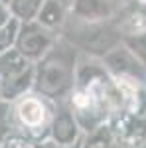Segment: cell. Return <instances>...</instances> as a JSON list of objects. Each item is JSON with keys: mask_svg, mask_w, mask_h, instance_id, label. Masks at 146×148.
I'll use <instances>...</instances> for the list:
<instances>
[{"mask_svg": "<svg viewBox=\"0 0 146 148\" xmlns=\"http://www.w3.org/2000/svg\"><path fill=\"white\" fill-rule=\"evenodd\" d=\"M59 2H63V4H65V6H67V8H69V6H71V2H73V0H59Z\"/></svg>", "mask_w": 146, "mask_h": 148, "instance_id": "d6986e66", "label": "cell"}, {"mask_svg": "<svg viewBox=\"0 0 146 148\" xmlns=\"http://www.w3.org/2000/svg\"><path fill=\"white\" fill-rule=\"evenodd\" d=\"M59 40V34L57 32H51L44 28L42 24L28 22L20 26V32H18V38H16V49L22 53L28 61L32 63H38L42 57L56 46V42Z\"/></svg>", "mask_w": 146, "mask_h": 148, "instance_id": "5b68a950", "label": "cell"}, {"mask_svg": "<svg viewBox=\"0 0 146 148\" xmlns=\"http://www.w3.org/2000/svg\"><path fill=\"white\" fill-rule=\"evenodd\" d=\"M59 38L73 46L81 56L103 59L114 47L123 44L121 28L114 20L105 22H85L69 14L63 28L59 30Z\"/></svg>", "mask_w": 146, "mask_h": 148, "instance_id": "7a4b0ae2", "label": "cell"}, {"mask_svg": "<svg viewBox=\"0 0 146 148\" xmlns=\"http://www.w3.org/2000/svg\"><path fill=\"white\" fill-rule=\"evenodd\" d=\"M12 16H10V10H8V6L6 4H0V28L4 26V24L10 20Z\"/></svg>", "mask_w": 146, "mask_h": 148, "instance_id": "e0dca14e", "label": "cell"}, {"mask_svg": "<svg viewBox=\"0 0 146 148\" xmlns=\"http://www.w3.org/2000/svg\"><path fill=\"white\" fill-rule=\"evenodd\" d=\"M0 4H8V0H0Z\"/></svg>", "mask_w": 146, "mask_h": 148, "instance_id": "ffe728a7", "label": "cell"}, {"mask_svg": "<svg viewBox=\"0 0 146 148\" xmlns=\"http://www.w3.org/2000/svg\"><path fill=\"white\" fill-rule=\"evenodd\" d=\"M79 56L81 53L75 47L59 38L56 46L36 63L34 91L47 101L69 99L75 87Z\"/></svg>", "mask_w": 146, "mask_h": 148, "instance_id": "6da1fadb", "label": "cell"}, {"mask_svg": "<svg viewBox=\"0 0 146 148\" xmlns=\"http://www.w3.org/2000/svg\"><path fill=\"white\" fill-rule=\"evenodd\" d=\"M123 44L144 63V67H146V32L136 34V36H126V38H123Z\"/></svg>", "mask_w": 146, "mask_h": 148, "instance_id": "2e32d148", "label": "cell"}, {"mask_svg": "<svg viewBox=\"0 0 146 148\" xmlns=\"http://www.w3.org/2000/svg\"><path fill=\"white\" fill-rule=\"evenodd\" d=\"M134 6L136 8H140V10L146 12V0H134Z\"/></svg>", "mask_w": 146, "mask_h": 148, "instance_id": "ac0fdd59", "label": "cell"}, {"mask_svg": "<svg viewBox=\"0 0 146 148\" xmlns=\"http://www.w3.org/2000/svg\"><path fill=\"white\" fill-rule=\"evenodd\" d=\"M0 101H2V95H0Z\"/></svg>", "mask_w": 146, "mask_h": 148, "instance_id": "7402d4cb", "label": "cell"}, {"mask_svg": "<svg viewBox=\"0 0 146 148\" xmlns=\"http://www.w3.org/2000/svg\"><path fill=\"white\" fill-rule=\"evenodd\" d=\"M81 148H117L109 126L103 125L101 128L89 132L85 138H81Z\"/></svg>", "mask_w": 146, "mask_h": 148, "instance_id": "4fadbf2b", "label": "cell"}, {"mask_svg": "<svg viewBox=\"0 0 146 148\" xmlns=\"http://www.w3.org/2000/svg\"><path fill=\"white\" fill-rule=\"evenodd\" d=\"M12 128H14L12 103L0 101V144L10 136V134H14V132H12Z\"/></svg>", "mask_w": 146, "mask_h": 148, "instance_id": "9a60e30c", "label": "cell"}, {"mask_svg": "<svg viewBox=\"0 0 146 148\" xmlns=\"http://www.w3.org/2000/svg\"><path fill=\"white\" fill-rule=\"evenodd\" d=\"M67 16H69V8L63 2H59V0H45L40 14H38V18H36V22L42 24L47 30L59 34V30L63 28Z\"/></svg>", "mask_w": 146, "mask_h": 148, "instance_id": "30bf717a", "label": "cell"}, {"mask_svg": "<svg viewBox=\"0 0 146 148\" xmlns=\"http://www.w3.org/2000/svg\"><path fill=\"white\" fill-rule=\"evenodd\" d=\"M44 2L45 0H8L6 6L10 10L12 18H16L20 24H28L38 18Z\"/></svg>", "mask_w": 146, "mask_h": 148, "instance_id": "7c38bea8", "label": "cell"}, {"mask_svg": "<svg viewBox=\"0 0 146 148\" xmlns=\"http://www.w3.org/2000/svg\"><path fill=\"white\" fill-rule=\"evenodd\" d=\"M20 26L22 24L18 22L16 18H10L0 28V51L12 49L16 46V38H18V32H20Z\"/></svg>", "mask_w": 146, "mask_h": 148, "instance_id": "5bb4252c", "label": "cell"}, {"mask_svg": "<svg viewBox=\"0 0 146 148\" xmlns=\"http://www.w3.org/2000/svg\"><path fill=\"white\" fill-rule=\"evenodd\" d=\"M117 148H121V146H117ZM138 148H146V144H144V146H138Z\"/></svg>", "mask_w": 146, "mask_h": 148, "instance_id": "44dd1931", "label": "cell"}, {"mask_svg": "<svg viewBox=\"0 0 146 148\" xmlns=\"http://www.w3.org/2000/svg\"><path fill=\"white\" fill-rule=\"evenodd\" d=\"M81 126L67 105H57L49 123L47 136L57 148H71L81 142Z\"/></svg>", "mask_w": 146, "mask_h": 148, "instance_id": "52a82bcc", "label": "cell"}, {"mask_svg": "<svg viewBox=\"0 0 146 148\" xmlns=\"http://www.w3.org/2000/svg\"><path fill=\"white\" fill-rule=\"evenodd\" d=\"M34 65L32 61H28L26 57L16 49H6V51H0V83L12 79L16 75L24 73L26 69H30Z\"/></svg>", "mask_w": 146, "mask_h": 148, "instance_id": "8fae6325", "label": "cell"}, {"mask_svg": "<svg viewBox=\"0 0 146 148\" xmlns=\"http://www.w3.org/2000/svg\"><path fill=\"white\" fill-rule=\"evenodd\" d=\"M114 144L121 148H138L146 144V114L121 111L107 123Z\"/></svg>", "mask_w": 146, "mask_h": 148, "instance_id": "8992f818", "label": "cell"}, {"mask_svg": "<svg viewBox=\"0 0 146 148\" xmlns=\"http://www.w3.org/2000/svg\"><path fill=\"white\" fill-rule=\"evenodd\" d=\"M12 114H14V123L26 132V136L34 140V138H44L49 132L53 109L49 107L45 97L34 91L24 95L22 99H18L12 105Z\"/></svg>", "mask_w": 146, "mask_h": 148, "instance_id": "3957f363", "label": "cell"}, {"mask_svg": "<svg viewBox=\"0 0 146 148\" xmlns=\"http://www.w3.org/2000/svg\"><path fill=\"white\" fill-rule=\"evenodd\" d=\"M105 69L109 71L112 79L117 83H126V85H138V87H146V67L144 63L128 49V47L121 44L114 47L111 53L101 59Z\"/></svg>", "mask_w": 146, "mask_h": 148, "instance_id": "277c9868", "label": "cell"}, {"mask_svg": "<svg viewBox=\"0 0 146 148\" xmlns=\"http://www.w3.org/2000/svg\"><path fill=\"white\" fill-rule=\"evenodd\" d=\"M69 14L85 22H105L114 18L109 0H73L69 6Z\"/></svg>", "mask_w": 146, "mask_h": 148, "instance_id": "ba28073f", "label": "cell"}, {"mask_svg": "<svg viewBox=\"0 0 146 148\" xmlns=\"http://www.w3.org/2000/svg\"><path fill=\"white\" fill-rule=\"evenodd\" d=\"M34 79H36V63L30 69H26L24 73L12 77V79L0 83V95L2 101L6 103H16L18 99H22L24 95L32 93L34 89Z\"/></svg>", "mask_w": 146, "mask_h": 148, "instance_id": "9c48e42d", "label": "cell"}]
</instances>
